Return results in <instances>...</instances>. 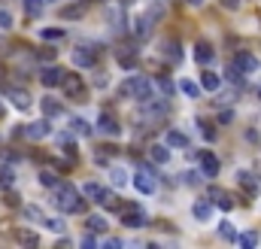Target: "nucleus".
I'll return each instance as SVG.
<instances>
[{
  "instance_id": "obj_1",
  "label": "nucleus",
  "mask_w": 261,
  "mask_h": 249,
  "mask_svg": "<svg viewBox=\"0 0 261 249\" xmlns=\"http://www.w3.org/2000/svg\"><path fill=\"white\" fill-rule=\"evenodd\" d=\"M52 204L64 213H82L85 210V201H79V192L73 189L70 183H58L55 186V195H52Z\"/></svg>"
},
{
  "instance_id": "obj_2",
  "label": "nucleus",
  "mask_w": 261,
  "mask_h": 249,
  "mask_svg": "<svg viewBox=\"0 0 261 249\" xmlns=\"http://www.w3.org/2000/svg\"><path fill=\"white\" fill-rule=\"evenodd\" d=\"M122 94L134 97V100H149L152 97V79H146V76H131L125 85H122Z\"/></svg>"
},
{
  "instance_id": "obj_3",
  "label": "nucleus",
  "mask_w": 261,
  "mask_h": 249,
  "mask_svg": "<svg viewBox=\"0 0 261 249\" xmlns=\"http://www.w3.org/2000/svg\"><path fill=\"white\" fill-rule=\"evenodd\" d=\"M134 186H137V192H143V195H155V189H158V180H155V173L152 170H140L137 176H134Z\"/></svg>"
},
{
  "instance_id": "obj_4",
  "label": "nucleus",
  "mask_w": 261,
  "mask_h": 249,
  "mask_svg": "<svg viewBox=\"0 0 261 249\" xmlns=\"http://www.w3.org/2000/svg\"><path fill=\"white\" fill-rule=\"evenodd\" d=\"M61 91H64L67 97H73V100L85 94V88H82V79H79L76 73H67V76H64V82H61Z\"/></svg>"
},
{
  "instance_id": "obj_5",
  "label": "nucleus",
  "mask_w": 261,
  "mask_h": 249,
  "mask_svg": "<svg viewBox=\"0 0 261 249\" xmlns=\"http://www.w3.org/2000/svg\"><path fill=\"white\" fill-rule=\"evenodd\" d=\"M152 15H140V18H134V24H131V30H134V37L137 40H149V33H152Z\"/></svg>"
},
{
  "instance_id": "obj_6",
  "label": "nucleus",
  "mask_w": 261,
  "mask_h": 249,
  "mask_svg": "<svg viewBox=\"0 0 261 249\" xmlns=\"http://www.w3.org/2000/svg\"><path fill=\"white\" fill-rule=\"evenodd\" d=\"M64 76H67V73H64L61 67H46L43 73H40V82H43L46 88H55V85H61V82H64Z\"/></svg>"
},
{
  "instance_id": "obj_7",
  "label": "nucleus",
  "mask_w": 261,
  "mask_h": 249,
  "mask_svg": "<svg viewBox=\"0 0 261 249\" xmlns=\"http://www.w3.org/2000/svg\"><path fill=\"white\" fill-rule=\"evenodd\" d=\"M73 64H76V67H94L97 64V58H94V52H91V46H79L76 52H73Z\"/></svg>"
},
{
  "instance_id": "obj_8",
  "label": "nucleus",
  "mask_w": 261,
  "mask_h": 249,
  "mask_svg": "<svg viewBox=\"0 0 261 249\" xmlns=\"http://www.w3.org/2000/svg\"><path fill=\"white\" fill-rule=\"evenodd\" d=\"M122 219L128 228H143L146 225V213L140 207H131V210H122Z\"/></svg>"
},
{
  "instance_id": "obj_9",
  "label": "nucleus",
  "mask_w": 261,
  "mask_h": 249,
  "mask_svg": "<svg viewBox=\"0 0 261 249\" xmlns=\"http://www.w3.org/2000/svg\"><path fill=\"white\" fill-rule=\"evenodd\" d=\"M201 173L207 176V180L219 176V158H216L213 152H201Z\"/></svg>"
},
{
  "instance_id": "obj_10",
  "label": "nucleus",
  "mask_w": 261,
  "mask_h": 249,
  "mask_svg": "<svg viewBox=\"0 0 261 249\" xmlns=\"http://www.w3.org/2000/svg\"><path fill=\"white\" fill-rule=\"evenodd\" d=\"M97 128H100L103 134H109V137H119V134H122V128H119V122H116L113 113H103V116L97 119Z\"/></svg>"
},
{
  "instance_id": "obj_11",
  "label": "nucleus",
  "mask_w": 261,
  "mask_h": 249,
  "mask_svg": "<svg viewBox=\"0 0 261 249\" xmlns=\"http://www.w3.org/2000/svg\"><path fill=\"white\" fill-rule=\"evenodd\" d=\"M49 134H52V128H49L46 119H40V122H33V125L24 128V137H30V140H43V137H49Z\"/></svg>"
},
{
  "instance_id": "obj_12",
  "label": "nucleus",
  "mask_w": 261,
  "mask_h": 249,
  "mask_svg": "<svg viewBox=\"0 0 261 249\" xmlns=\"http://www.w3.org/2000/svg\"><path fill=\"white\" fill-rule=\"evenodd\" d=\"M234 67L240 70L243 76H252L255 70H258V61H255L252 55H237V58H234Z\"/></svg>"
},
{
  "instance_id": "obj_13",
  "label": "nucleus",
  "mask_w": 261,
  "mask_h": 249,
  "mask_svg": "<svg viewBox=\"0 0 261 249\" xmlns=\"http://www.w3.org/2000/svg\"><path fill=\"white\" fill-rule=\"evenodd\" d=\"M6 97H9V103L18 106V110H30V94H27L24 88H9Z\"/></svg>"
},
{
  "instance_id": "obj_14",
  "label": "nucleus",
  "mask_w": 261,
  "mask_h": 249,
  "mask_svg": "<svg viewBox=\"0 0 261 249\" xmlns=\"http://www.w3.org/2000/svg\"><path fill=\"white\" fill-rule=\"evenodd\" d=\"M195 58H198V64H210L216 55H213V43H207V40H198L195 43Z\"/></svg>"
},
{
  "instance_id": "obj_15",
  "label": "nucleus",
  "mask_w": 261,
  "mask_h": 249,
  "mask_svg": "<svg viewBox=\"0 0 261 249\" xmlns=\"http://www.w3.org/2000/svg\"><path fill=\"white\" fill-rule=\"evenodd\" d=\"M210 198H213L222 210H231V207H234V198H231L225 189H219V186H213V189H210Z\"/></svg>"
},
{
  "instance_id": "obj_16",
  "label": "nucleus",
  "mask_w": 261,
  "mask_h": 249,
  "mask_svg": "<svg viewBox=\"0 0 261 249\" xmlns=\"http://www.w3.org/2000/svg\"><path fill=\"white\" fill-rule=\"evenodd\" d=\"M143 110L149 116H164L167 113V100H152V97H149V100H143Z\"/></svg>"
},
{
  "instance_id": "obj_17",
  "label": "nucleus",
  "mask_w": 261,
  "mask_h": 249,
  "mask_svg": "<svg viewBox=\"0 0 261 249\" xmlns=\"http://www.w3.org/2000/svg\"><path fill=\"white\" fill-rule=\"evenodd\" d=\"M167 146H173V149H189V137H185L182 131H167Z\"/></svg>"
},
{
  "instance_id": "obj_18",
  "label": "nucleus",
  "mask_w": 261,
  "mask_h": 249,
  "mask_svg": "<svg viewBox=\"0 0 261 249\" xmlns=\"http://www.w3.org/2000/svg\"><path fill=\"white\" fill-rule=\"evenodd\" d=\"M12 237H15L21 246H36V243H40V237H36L33 231H27V228H18V231H12Z\"/></svg>"
},
{
  "instance_id": "obj_19",
  "label": "nucleus",
  "mask_w": 261,
  "mask_h": 249,
  "mask_svg": "<svg viewBox=\"0 0 261 249\" xmlns=\"http://www.w3.org/2000/svg\"><path fill=\"white\" fill-rule=\"evenodd\" d=\"M109 183H113L116 189H125L131 180H128V170H122V167H113L109 170Z\"/></svg>"
},
{
  "instance_id": "obj_20",
  "label": "nucleus",
  "mask_w": 261,
  "mask_h": 249,
  "mask_svg": "<svg viewBox=\"0 0 261 249\" xmlns=\"http://www.w3.org/2000/svg\"><path fill=\"white\" fill-rule=\"evenodd\" d=\"M192 213H195V219H201V222H207V219L213 216V204H207V201H198V204L192 207Z\"/></svg>"
},
{
  "instance_id": "obj_21",
  "label": "nucleus",
  "mask_w": 261,
  "mask_h": 249,
  "mask_svg": "<svg viewBox=\"0 0 261 249\" xmlns=\"http://www.w3.org/2000/svg\"><path fill=\"white\" fill-rule=\"evenodd\" d=\"M164 52H167V58H170L173 64H179V61H182V46H179L176 40H167V43H164Z\"/></svg>"
},
{
  "instance_id": "obj_22",
  "label": "nucleus",
  "mask_w": 261,
  "mask_h": 249,
  "mask_svg": "<svg viewBox=\"0 0 261 249\" xmlns=\"http://www.w3.org/2000/svg\"><path fill=\"white\" fill-rule=\"evenodd\" d=\"M40 37H43L46 43H61V40H64V30H61V27H43Z\"/></svg>"
},
{
  "instance_id": "obj_23",
  "label": "nucleus",
  "mask_w": 261,
  "mask_h": 249,
  "mask_svg": "<svg viewBox=\"0 0 261 249\" xmlns=\"http://www.w3.org/2000/svg\"><path fill=\"white\" fill-rule=\"evenodd\" d=\"M43 113H46V119L61 116V103H58L55 97H43Z\"/></svg>"
},
{
  "instance_id": "obj_24",
  "label": "nucleus",
  "mask_w": 261,
  "mask_h": 249,
  "mask_svg": "<svg viewBox=\"0 0 261 249\" xmlns=\"http://www.w3.org/2000/svg\"><path fill=\"white\" fill-rule=\"evenodd\" d=\"M240 186H243V192H246L249 198H255V195H258V183L252 180L249 173H240Z\"/></svg>"
},
{
  "instance_id": "obj_25",
  "label": "nucleus",
  "mask_w": 261,
  "mask_h": 249,
  "mask_svg": "<svg viewBox=\"0 0 261 249\" xmlns=\"http://www.w3.org/2000/svg\"><path fill=\"white\" fill-rule=\"evenodd\" d=\"M201 85H204L207 91H219V85H222V82H219V76H216V73H210V70H204V76H201Z\"/></svg>"
},
{
  "instance_id": "obj_26",
  "label": "nucleus",
  "mask_w": 261,
  "mask_h": 249,
  "mask_svg": "<svg viewBox=\"0 0 261 249\" xmlns=\"http://www.w3.org/2000/svg\"><path fill=\"white\" fill-rule=\"evenodd\" d=\"M149 155H152V161H158V164H167L170 161V149L167 146H152V149H149Z\"/></svg>"
},
{
  "instance_id": "obj_27",
  "label": "nucleus",
  "mask_w": 261,
  "mask_h": 249,
  "mask_svg": "<svg viewBox=\"0 0 261 249\" xmlns=\"http://www.w3.org/2000/svg\"><path fill=\"white\" fill-rule=\"evenodd\" d=\"M21 213H24V219H30V222H46V213L40 207H24Z\"/></svg>"
},
{
  "instance_id": "obj_28",
  "label": "nucleus",
  "mask_w": 261,
  "mask_h": 249,
  "mask_svg": "<svg viewBox=\"0 0 261 249\" xmlns=\"http://www.w3.org/2000/svg\"><path fill=\"white\" fill-rule=\"evenodd\" d=\"M179 91H182L185 97H198V94H201V88H198L192 79H179Z\"/></svg>"
},
{
  "instance_id": "obj_29",
  "label": "nucleus",
  "mask_w": 261,
  "mask_h": 249,
  "mask_svg": "<svg viewBox=\"0 0 261 249\" xmlns=\"http://www.w3.org/2000/svg\"><path fill=\"white\" fill-rule=\"evenodd\" d=\"M219 234L225 237V240H234V243H237V237H240V234H237V228H234L231 222H222V225H219Z\"/></svg>"
},
{
  "instance_id": "obj_30",
  "label": "nucleus",
  "mask_w": 261,
  "mask_h": 249,
  "mask_svg": "<svg viewBox=\"0 0 261 249\" xmlns=\"http://www.w3.org/2000/svg\"><path fill=\"white\" fill-rule=\"evenodd\" d=\"M70 128L76 131V134H82V137H88V134H91V125H88L85 119H70Z\"/></svg>"
},
{
  "instance_id": "obj_31",
  "label": "nucleus",
  "mask_w": 261,
  "mask_h": 249,
  "mask_svg": "<svg viewBox=\"0 0 261 249\" xmlns=\"http://www.w3.org/2000/svg\"><path fill=\"white\" fill-rule=\"evenodd\" d=\"M82 195H85V198H94V201H100L103 189H100L97 183H85V186H82Z\"/></svg>"
},
{
  "instance_id": "obj_32",
  "label": "nucleus",
  "mask_w": 261,
  "mask_h": 249,
  "mask_svg": "<svg viewBox=\"0 0 261 249\" xmlns=\"http://www.w3.org/2000/svg\"><path fill=\"white\" fill-rule=\"evenodd\" d=\"M40 183H43L46 189H55V186H58V173H52V170H43V173H40Z\"/></svg>"
},
{
  "instance_id": "obj_33",
  "label": "nucleus",
  "mask_w": 261,
  "mask_h": 249,
  "mask_svg": "<svg viewBox=\"0 0 261 249\" xmlns=\"http://www.w3.org/2000/svg\"><path fill=\"white\" fill-rule=\"evenodd\" d=\"M155 82H158V88H161V94H164V97H170V94L176 91V85H173V82H170L167 76H158Z\"/></svg>"
},
{
  "instance_id": "obj_34",
  "label": "nucleus",
  "mask_w": 261,
  "mask_h": 249,
  "mask_svg": "<svg viewBox=\"0 0 261 249\" xmlns=\"http://www.w3.org/2000/svg\"><path fill=\"white\" fill-rule=\"evenodd\" d=\"M237 243H240V246H246V249H252V246L258 243V234H255V231H246V234H240V237H237Z\"/></svg>"
},
{
  "instance_id": "obj_35",
  "label": "nucleus",
  "mask_w": 261,
  "mask_h": 249,
  "mask_svg": "<svg viewBox=\"0 0 261 249\" xmlns=\"http://www.w3.org/2000/svg\"><path fill=\"white\" fill-rule=\"evenodd\" d=\"M24 12L27 15H40L43 12V0H24Z\"/></svg>"
},
{
  "instance_id": "obj_36",
  "label": "nucleus",
  "mask_w": 261,
  "mask_h": 249,
  "mask_svg": "<svg viewBox=\"0 0 261 249\" xmlns=\"http://www.w3.org/2000/svg\"><path fill=\"white\" fill-rule=\"evenodd\" d=\"M88 231H106V219L103 216H88Z\"/></svg>"
},
{
  "instance_id": "obj_37",
  "label": "nucleus",
  "mask_w": 261,
  "mask_h": 249,
  "mask_svg": "<svg viewBox=\"0 0 261 249\" xmlns=\"http://www.w3.org/2000/svg\"><path fill=\"white\" fill-rule=\"evenodd\" d=\"M82 9L85 6H79V3L76 6H67V9H61V18H82Z\"/></svg>"
},
{
  "instance_id": "obj_38",
  "label": "nucleus",
  "mask_w": 261,
  "mask_h": 249,
  "mask_svg": "<svg viewBox=\"0 0 261 249\" xmlns=\"http://www.w3.org/2000/svg\"><path fill=\"white\" fill-rule=\"evenodd\" d=\"M12 180H15L12 167H0V183H3V186H12Z\"/></svg>"
},
{
  "instance_id": "obj_39",
  "label": "nucleus",
  "mask_w": 261,
  "mask_h": 249,
  "mask_svg": "<svg viewBox=\"0 0 261 249\" xmlns=\"http://www.w3.org/2000/svg\"><path fill=\"white\" fill-rule=\"evenodd\" d=\"M201 134H204V137L210 140V143H213V140L219 137V134H216V128H213V125H207V122H201Z\"/></svg>"
},
{
  "instance_id": "obj_40",
  "label": "nucleus",
  "mask_w": 261,
  "mask_h": 249,
  "mask_svg": "<svg viewBox=\"0 0 261 249\" xmlns=\"http://www.w3.org/2000/svg\"><path fill=\"white\" fill-rule=\"evenodd\" d=\"M119 64H122V67H134V64H137L134 52H122V55H119Z\"/></svg>"
},
{
  "instance_id": "obj_41",
  "label": "nucleus",
  "mask_w": 261,
  "mask_h": 249,
  "mask_svg": "<svg viewBox=\"0 0 261 249\" xmlns=\"http://www.w3.org/2000/svg\"><path fill=\"white\" fill-rule=\"evenodd\" d=\"M43 225H46V228H49V231H58V234H61V231H64V222H61V219H46V222H43Z\"/></svg>"
},
{
  "instance_id": "obj_42",
  "label": "nucleus",
  "mask_w": 261,
  "mask_h": 249,
  "mask_svg": "<svg viewBox=\"0 0 261 249\" xmlns=\"http://www.w3.org/2000/svg\"><path fill=\"white\" fill-rule=\"evenodd\" d=\"M0 27H12V15H9L3 6H0Z\"/></svg>"
},
{
  "instance_id": "obj_43",
  "label": "nucleus",
  "mask_w": 261,
  "mask_h": 249,
  "mask_svg": "<svg viewBox=\"0 0 261 249\" xmlns=\"http://www.w3.org/2000/svg\"><path fill=\"white\" fill-rule=\"evenodd\" d=\"M103 246H109V249H119V246H122V240H119V237H109V240H103Z\"/></svg>"
},
{
  "instance_id": "obj_44",
  "label": "nucleus",
  "mask_w": 261,
  "mask_h": 249,
  "mask_svg": "<svg viewBox=\"0 0 261 249\" xmlns=\"http://www.w3.org/2000/svg\"><path fill=\"white\" fill-rule=\"evenodd\" d=\"M231 119H234V113H231V110H222V116H219V122H222V125L231 122Z\"/></svg>"
},
{
  "instance_id": "obj_45",
  "label": "nucleus",
  "mask_w": 261,
  "mask_h": 249,
  "mask_svg": "<svg viewBox=\"0 0 261 249\" xmlns=\"http://www.w3.org/2000/svg\"><path fill=\"white\" fill-rule=\"evenodd\" d=\"M40 58H43V61H52V58H55V52H52V49H49V46H46V49H43V52H40Z\"/></svg>"
},
{
  "instance_id": "obj_46",
  "label": "nucleus",
  "mask_w": 261,
  "mask_h": 249,
  "mask_svg": "<svg viewBox=\"0 0 261 249\" xmlns=\"http://www.w3.org/2000/svg\"><path fill=\"white\" fill-rule=\"evenodd\" d=\"M3 204H6V207H18V195H6Z\"/></svg>"
},
{
  "instance_id": "obj_47",
  "label": "nucleus",
  "mask_w": 261,
  "mask_h": 249,
  "mask_svg": "<svg viewBox=\"0 0 261 249\" xmlns=\"http://www.w3.org/2000/svg\"><path fill=\"white\" fill-rule=\"evenodd\" d=\"M82 246H97V240H94L91 234H85V237H82Z\"/></svg>"
},
{
  "instance_id": "obj_48",
  "label": "nucleus",
  "mask_w": 261,
  "mask_h": 249,
  "mask_svg": "<svg viewBox=\"0 0 261 249\" xmlns=\"http://www.w3.org/2000/svg\"><path fill=\"white\" fill-rule=\"evenodd\" d=\"M189 6H204V0H185Z\"/></svg>"
},
{
  "instance_id": "obj_49",
  "label": "nucleus",
  "mask_w": 261,
  "mask_h": 249,
  "mask_svg": "<svg viewBox=\"0 0 261 249\" xmlns=\"http://www.w3.org/2000/svg\"><path fill=\"white\" fill-rule=\"evenodd\" d=\"M3 76H6V70H3V64H0V82H3Z\"/></svg>"
},
{
  "instance_id": "obj_50",
  "label": "nucleus",
  "mask_w": 261,
  "mask_h": 249,
  "mask_svg": "<svg viewBox=\"0 0 261 249\" xmlns=\"http://www.w3.org/2000/svg\"><path fill=\"white\" fill-rule=\"evenodd\" d=\"M225 3H228V6H231V9H234V3H237V0H225Z\"/></svg>"
},
{
  "instance_id": "obj_51",
  "label": "nucleus",
  "mask_w": 261,
  "mask_h": 249,
  "mask_svg": "<svg viewBox=\"0 0 261 249\" xmlns=\"http://www.w3.org/2000/svg\"><path fill=\"white\" fill-rule=\"evenodd\" d=\"M49 3H55V0H49Z\"/></svg>"
},
{
  "instance_id": "obj_52",
  "label": "nucleus",
  "mask_w": 261,
  "mask_h": 249,
  "mask_svg": "<svg viewBox=\"0 0 261 249\" xmlns=\"http://www.w3.org/2000/svg\"><path fill=\"white\" fill-rule=\"evenodd\" d=\"M258 94H261V91H258Z\"/></svg>"
}]
</instances>
